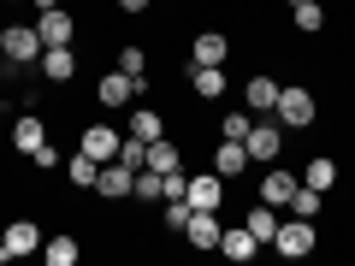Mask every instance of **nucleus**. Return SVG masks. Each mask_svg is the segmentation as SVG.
<instances>
[{
  "label": "nucleus",
  "instance_id": "f257e3e1",
  "mask_svg": "<svg viewBox=\"0 0 355 266\" xmlns=\"http://www.w3.org/2000/svg\"><path fill=\"white\" fill-rule=\"evenodd\" d=\"M266 249H279L284 260H308L320 249V225L314 219H279V237L266 242Z\"/></svg>",
  "mask_w": 355,
  "mask_h": 266
},
{
  "label": "nucleus",
  "instance_id": "f03ea898",
  "mask_svg": "<svg viewBox=\"0 0 355 266\" xmlns=\"http://www.w3.org/2000/svg\"><path fill=\"white\" fill-rule=\"evenodd\" d=\"M279 125H291V130H308L320 118V101H314V89H302V83H279Z\"/></svg>",
  "mask_w": 355,
  "mask_h": 266
},
{
  "label": "nucleus",
  "instance_id": "7ed1b4c3",
  "mask_svg": "<svg viewBox=\"0 0 355 266\" xmlns=\"http://www.w3.org/2000/svg\"><path fill=\"white\" fill-rule=\"evenodd\" d=\"M36 249H42L36 219H12V225L0 231V260H24V254H36Z\"/></svg>",
  "mask_w": 355,
  "mask_h": 266
},
{
  "label": "nucleus",
  "instance_id": "20e7f679",
  "mask_svg": "<svg viewBox=\"0 0 355 266\" xmlns=\"http://www.w3.org/2000/svg\"><path fill=\"white\" fill-rule=\"evenodd\" d=\"M0 48H6V60L36 65L42 60V30L36 24H12V30H0Z\"/></svg>",
  "mask_w": 355,
  "mask_h": 266
},
{
  "label": "nucleus",
  "instance_id": "39448f33",
  "mask_svg": "<svg viewBox=\"0 0 355 266\" xmlns=\"http://www.w3.org/2000/svg\"><path fill=\"white\" fill-rule=\"evenodd\" d=\"M296 184H302V177H296V172H284V166L272 160V166H266V177H261V195H254V202H266V207H291Z\"/></svg>",
  "mask_w": 355,
  "mask_h": 266
},
{
  "label": "nucleus",
  "instance_id": "423d86ee",
  "mask_svg": "<svg viewBox=\"0 0 355 266\" xmlns=\"http://www.w3.org/2000/svg\"><path fill=\"white\" fill-rule=\"evenodd\" d=\"M184 195H190L196 213H219V207H225V177H219V172H202V177H190V190H184Z\"/></svg>",
  "mask_w": 355,
  "mask_h": 266
},
{
  "label": "nucleus",
  "instance_id": "0eeeda50",
  "mask_svg": "<svg viewBox=\"0 0 355 266\" xmlns=\"http://www.w3.org/2000/svg\"><path fill=\"white\" fill-rule=\"evenodd\" d=\"M42 77H48V83H71V77H77V48H71V42L42 48Z\"/></svg>",
  "mask_w": 355,
  "mask_h": 266
},
{
  "label": "nucleus",
  "instance_id": "6e6552de",
  "mask_svg": "<svg viewBox=\"0 0 355 266\" xmlns=\"http://www.w3.org/2000/svg\"><path fill=\"white\" fill-rule=\"evenodd\" d=\"M219 249H225V260L249 266L254 254H261V242H254V231H249V225H225V231H219Z\"/></svg>",
  "mask_w": 355,
  "mask_h": 266
},
{
  "label": "nucleus",
  "instance_id": "1a4fd4ad",
  "mask_svg": "<svg viewBox=\"0 0 355 266\" xmlns=\"http://www.w3.org/2000/svg\"><path fill=\"white\" fill-rule=\"evenodd\" d=\"M190 60L196 65H225L231 60V36H225V30H202V36L190 42Z\"/></svg>",
  "mask_w": 355,
  "mask_h": 266
},
{
  "label": "nucleus",
  "instance_id": "9d476101",
  "mask_svg": "<svg viewBox=\"0 0 355 266\" xmlns=\"http://www.w3.org/2000/svg\"><path fill=\"white\" fill-rule=\"evenodd\" d=\"M130 177H137V172H130L125 160H107L101 177H95V195H107V202H125V195H130Z\"/></svg>",
  "mask_w": 355,
  "mask_h": 266
},
{
  "label": "nucleus",
  "instance_id": "9b49d317",
  "mask_svg": "<svg viewBox=\"0 0 355 266\" xmlns=\"http://www.w3.org/2000/svg\"><path fill=\"white\" fill-rule=\"evenodd\" d=\"M119 142H125V136H119V130L113 125H89L83 130V154H89V160H119Z\"/></svg>",
  "mask_w": 355,
  "mask_h": 266
},
{
  "label": "nucleus",
  "instance_id": "f8f14e48",
  "mask_svg": "<svg viewBox=\"0 0 355 266\" xmlns=\"http://www.w3.org/2000/svg\"><path fill=\"white\" fill-rule=\"evenodd\" d=\"M243 166H249V148H243L237 136H219V148H214V172L231 184V177H243Z\"/></svg>",
  "mask_w": 355,
  "mask_h": 266
},
{
  "label": "nucleus",
  "instance_id": "ddd939ff",
  "mask_svg": "<svg viewBox=\"0 0 355 266\" xmlns=\"http://www.w3.org/2000/svg\"><path fill=\"white\" fill-rule=\"evenodd\" d=\"M243 148H249V160H261V166H272V160H279V130H272V118H266V125H249Z\"/></svg>",
  "mask_w": 355,
  "mask_h": 266
},
{
  "label": "nucleus",
  "instance_id": "4468645a",
  "mask_svg": "<svg viewBox=\"0 0 355 266\" xmlns=\"http://www.w3.org/2000/svg\"><path fill=\"white\" fill-rule=\"evenodd\" d=\"M36 30H42V48H60V42L77 36V18H71V12H42Z\"/></svg>",
  "mask_w": 355,
  "mask_h": 266
},
{
  "label": "nucleus",
  "instance_id": "2eb2a0df",
  "mask_svg": "<svg viewBox=\"0 0 355 266\" xmlns=\"http://www.w3.org/2000/svg\"><path fill=\"white\" fill-rule=\"evenodd\" d=\"M190 89L202 101H219L225 95V65H190Z\"/></svg>",
  "mask_w": 355,
  "mask_h": 266
},
{
  "label": "nucleus",
  "instance_id": "dca6fc26",
  "mask_svg": "<svg viewBox=\"0 0 355 266\" xmlns=\"http://www.w3.org/2000/svg\"><path fill=\"white\" fill-rule=\"evenodd\" d=\"M243 225H249V231H254V242H261V249H266V242L279 237V207H266V202H254L249 213H243Z\"/></svg>",
  "mask_w": 355,
  "mask_h": 266
},
{
  "label": "nucleus",
  "instance_id": "f3484780",
  "mask_svg": "<svg viewBox=\"0 0 355 266\" xmlns=\"http://www.w3.org/2000/svg\"><path fill=\"white\" fill-rule=\"evenodd\" d=\"M95 95H101V107H130V101H137V89H130L125 71H107L101 83H95Z\"/></svg>",
  "mask_w": 355,
  "mask_h": 266
},
{
  "label": "nucleus",
  "instance_id": "a211bd4d",
  "mask_svg": "<svg viewBox=\"0 0 355 266\" xmlns=\"http://www.w3.org/2000/svg\"><path fill=\"white\" fill-rule=\"evenodd\" d=\"M243 101H249V113H272L279 107V83L272 77H249L243 83Z\"/></svg>",
  "mask_w": 355,
  "mask_h": 266
},
{
  "label": "nucleus",
  "instance_id": "6ab92c4d",
  "mask_svg": "<svg viewBox=\"0 0 355 266\" xmlns=\"http://www.w3.org/2000/svg\"><path fill=\"white\" fill-rule=\"evenodd\" d=\"M42 142H48V125H42L36 113H24V118L12 125V148H18V154H36Z\"/></svg>",
  "mask_w": 355,
  "mask_h": 266
},
{
  "label": "nucleus",
  "instance_id": "aec40b11",
  "mask_svg": "<svg viewBox=\"0 0 355 266\" xmlns=\"http://www.w3.org/2000/svg\"><path fill=\"white\" fill-rule=\"evenodd\" d=\"M184 237H190V249H219V213H190Z\"/></svg>",
  "mask_w": 355,
  "mask_h": 266
},
{
  "label": "nucleus",
  "instance_id": "412c9836",
  "mask_svg": "<svg viewBox=\"0 0 355 266\" xmlns=\"http://www.w3.org/2000/svg\"><path fill=\"white\" fill-rule=\"evenodd\" d=\"M178 166H184L178 142H172V136H154V142H148V172H178Z\"/></svg>",
  "mask_w": 355,
  "mask_h": 266
},
{
  "label": "nucleus",
  "instance_id": "4be33fe9",
  "mask_svg": "<svg viewBox=\"0 0 355 266\" xmlns=\"http://www.w3.org/2000/svg\"><path fill=\"white\" fill-rule=\"evenodd\" d=\"M65 172H71V184H77V190H95V177H101V160H89V154L77 148L71 160H65Z\"/></svg>",
  "mask_w": 355,
  "mask_h": 266
},
{
  "label": "nucleus",
  "instance_id": "5701e85b",
  "mask_svg": "<svg viewBox=\"0 0 355 266\" xmlns=\"http://www.w3.org/2000/svg\"><path fill=\"white\" fill-rule=\"evenodd\" d=\"M130 136H142V142L166 136V118L154 113V107H137V113H130Z\"/></svg>",
  "mask_w": 355,
  "mask_h": 266
},
{
  "label": "nucleus",
  "instance_id": "b1692460",
  "mask_svg": "<svg viewBox=\"0 0 355 266\" xmlns=\"http://www.w3.org/2000/svg\"><path fill=\"white\" fill-rule=\"evenodd\" d=\"M42 254H48V266H77V254H83V249H77V237H48V242H42Z\"/></svg>",
  "mask_w": 355,
  "mask_h": 266
},
{
  "label": "nucleus",
  "instance_id": "393cba45",
  "mask_svg": "<svg viewBox=\"0 0 355 266\" xmlns=\"http://www.w3.org/2000/svg\"><path fill=\"white\" fill-rule=\"evenodd\" d=\"M302 184H314V190H320V195H326V190H331V184H338V166H331V160H326V154H314V160H308V172H302Z\"/></svg>",
  "mask_w": 355,
  "mask_h": 266
},
{
  "label": "nucleus",
  "instance_id": "a878e982",
  "mask_svg": "<svg viewBox=\"0 0 355 266\" xmlns=\"http://www.w3.org/2000/svg\"><path fill=\"white\" fill-rule=\"evenodd\" d=\"M291 219H320V190H314V184H296V195H291Z\"/></svg>",
  "mask_w": 355,
  "mask_h": 266
},
{
  "label": "nucleus",
  "instance_id": "bb28decb",
  "mask_svg": "<svg viewBox=\"0 0 355 266\" xmlns=\"http://www.w3.org/2000/svg\"><path fill=\"white\" fill-rule=\"evenodd\" d=\"M291 12H296V30H308V36L326 30V6H320V0H302V6H291Z\"/></svg>",
  "mask_w": 355,
  "mask_h": 266
},
{
  "label": "nucleus",
  "instance_id": "cd10ccee",
  "mask_svg": "<svg viewBox=\"0 0 355 266\" xmlns=\"http://www.w3.org/2000/svg\"><path fill=\"white\" fill-rule=\"evenodd\" d=\"M119 160H125L130 172H142V166H148V142H142V136H125V142H119Z\"/></svg>",
  "mask_w": 355,
  "mask_h": 266
},
{
  "label": "nucleus",
  "instance_id": "c85d7f7f",
  "mask_svg": "<svg viewBox=\"0 0 355 266\" xmlns=\"http://www.w3.org/2000/svg\"><path fill=\"white\" fill-rule=\"evenodd\" d=\"M130 195H142V202H160V172H148V166H142V172L130 177Z\"/></svg>",
  "mask_w": 355,
  "mask_h": 266
},
{
  "label": "nucleus",
  "instance_id": "c756f323",
  "mask_svg": "<svg viewBox=\"0 0 355 266\" xmlns=\"http://www.w3.org/2000/svg\"><path fill=\"white\" fill-rule=\"evenodd\" d=\"M190 213H196V207H190V195L166 202V225H172V231H184V225H190Z\"/></svg>",
  "mask_w": 355,
  "mask_h": 266
},
{
  "label": "nucleus",
  "instance_id": "7c9ffc66",
  "mask_svg": "<svg viewBox=\"0 0 355 266\" xmlns=\"http://www.w3.org/2000/svg\"><path fill=\"white\" fill-rule=\"evenodd\" d=\"M119 71H125V77H142V71H148V53H142V48H125V53H119Z\"/></svg>",
  "mask_w": 355,
  "mask_h": 266
},
{
  "label": "nucleus",
  "instance_id": "2f4dec72",
  "mask_svg": "<svg viewBox=\"0 0 355 266\" xmlns=\"http://www.w3.org/2000/svg\"><path fill=\"white\" fill-rule=\"evenodd\" d=\"M249 125H254L249 113H225V130H219V136H237L243 142V136H249Z\"/></svg>",
  "mask_w": 355,
  "mask_h": 266
},
{
  "label": "nucleus",
  "instance_id": "473e14b6",
  "mask_svg": "<svg viewBox=\"0 0 355 266\" xmlns=\"http://www.w3.org/2000/svg\"><path fill=\"white\" fill-rule=\"evenodd\" d=\"M154 0H119V12H148Z\"/></svg>",
  "mask_w": 355,
  "mask_h": 266
},
{
  "label": "nucleus",
  "instance_id": "72a5a7b5",
  "mask_svg": "<svg viewBox=\"0 0 355 266\" xmlns=\"http://www.w3.org/2000/svg\"><path fill=\"white\" fill-rule=\"evenodd\" d=\"M36 12H60V0H36Z\"/></svg>",
  "mask_w": 355,
  "mask_h": 266
},
{
  "label": "nucleus",
  "instance_id": "f704fd0d",
  "mask_svg": "<svg viewBox=\"0 0 355 266\" xmlns=\"http://www.w3.org/2000/svg\"><path fill=\"white\" fill-rule=\"evenodd\" d=\"M284 6H302V0H284Z\"/></svg>",
  "mask_w": 355,
  "mask_h": 266
},
{
  "label": "nucleus",
  "instance_id": "c9c22d12",
  "mask_svg": "<svg viewBox=\"0 0 355 266\" xmlns=\"http://www.w3.org/2000/svg\"><path fill=\"white\" fill-rule=\"evenodd\" d=\"M6 6H18V0H6Z\"/></svg>",
  "mask_w": 355,
  "mask_h": 266
},
{
  "label": "nucleus",
  "instance_id": "e433bc0d",
  "mask_svg": "<svg viewBox=\"0 0 355 266\" xmlns=\"http://www.w3.org/2000/svg\"><path fill=\"white\" fill-rule=\"evenodd\" d=\"M0 60H6V48H0Z\"/></svg>",
  "mask_w": 355,
  "mask_h": 266
}]
</instances>
